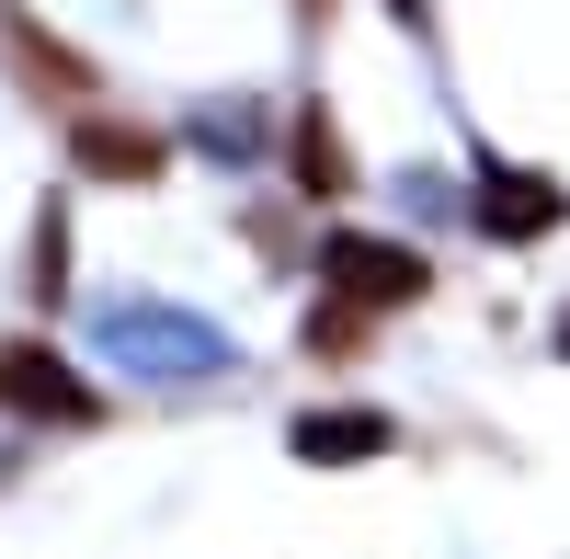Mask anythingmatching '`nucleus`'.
<instances>
[{
  "label": "nucleus",
  "mask_w": 570,
  "mask_h": 559,
  "mask_svg": "<svg viewBox=\"0 0 570 559\" xmlns=\"http://www.w3.org/2000/svg\"><path fill=\"white\" fill-rule=\"evenodd\" d=\"M320 286L343 308H422L434 297V263H422L411 241H376V228H331L320 241Z\"/></svg>",
  "instance_id": "nucleus-1"
},
{
  "label": "nucleus",
  "mask_w": 570,
  "mask_h": 559,
  "mask_svg": "<svg viewBox=\"0 0 570 559\" xmlns=\"http://www.w3.org/2000/svg\"><path fill=\"white\" fill-rule=\"evenodd\" d=\"M0 411H35V423H104V389H80V365H58L46 343H0Z\"/></svg>",
  "instance_id": "nucleus-2"
},
{
  "label": "nucleus",
  "mask_w": 570,
  "mask_h": 559,
  "mask_svg": "<svg viewBox=\"0 0 570 559\" xmlns=\"http://www.w3.org/2000/svg\"><path fill=\"white\" fill-rule=\"evenodd\" d=\"M559 217H570V195H559L548 171H513V160H491V171H480V228H491V241L525 252V241H548Z\"/></svg>",
  "instance_id": "nucleus-3"
},
{
  "label": "nucleus",
  "mask_w": 570,
  "mask_h": 559,
  "mask_svg": "<svg viewBox=\"0 0 570 559\" xmlns=\"http://www.w3.org/2000/svg\"><path fill=\"white\" fill-rule=\"evenodd\" d=\"M69 160H80L91 183H160L171 149H160L149 126H126V115H80V126H69Z\"/></svg>",
  "instance_id": "nucleus-4"
},
{
  "label": "nucleus",
  "mask_w": 570,
  "mask_h": 559,
  "mask_svg": "<svg viewBox=\"0 0 570 559\" xmlns=\"http://www.w3.org/2000/svg\"><path fill=\"white\" fill-rule=\"evenodd\" d=\"M308 457V469H365V457H389L400 445V423L389 411H297V434H285Z\"/></svg>",
  "instance_id": "nucleus-5"
},
{
  "label": "nucleus",
  "mask_w": 570,
  "mask_h": 559,
  "mask_svg": "<svg viewBox=\"0 0 570 559\" xmlns=\"http://www.w3.org/2000/svg\"><path fill=\"white\" fill-rule=\"evenodd\" d=\"M115 354H160V365H228V343H206V332H183V320H160V308H115Z\"/></svg>",
  "instance_id": "nucleus-6"
},
{
  "label": "nucleus",
  "mask_w": 570,
  "mask_h": 559,
  "mask_svg": "<svg viewBox=\"0 0 570 559\" xmlns=\"http://www.w3.org/2000/svg\"><path fill=\"white\" fill-rule=\"evenodd\" d=\"M285 160H297V183H308V195H343V137H331V115H320V104L285 126Z\"/></svg>",
  "instance_id": "nucleus-7"
},
{
  "label": "nucleus",
  "mask_w": 570,
  "mask_h": 559,
  "mask_svg": "<svg viewBox=\"0 0 570 559\" xmlns=\"http://www.w3.org/2000/svg\"><path fill=\"white\" fill-rule=\"evenodd\" d=\"M559 354H570V320H559Z\"/></svg>",
  "instance_id": "nucleus-8"
}]
</instances>
